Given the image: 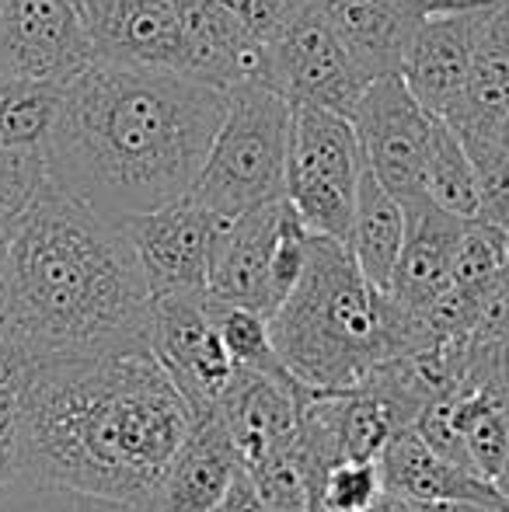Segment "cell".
I'll list each match as a JSON object with an SVG mask.
<instances>
[{
  "label": "cell",
  "mask_w": 509,
  "mask_h": 512,
  "mask_svg": "<svg viewBox=\"0 0 509 512\" xmlns=\"http://www.w3.org/2000/svg\"><path fill=\"white\" fill-rule=\"evenodd\" d=\"M95 63L84 0H7L0 74L70 84Z\"/></svg>",
  "instance_id": "8fae6325"
},
{
  "label": "cell",
  "mask_w": 509,
  "mask_h": 512,
  "mask_svg": "<svg viewBox=\"0 0 509 512\" xmlns=\"http://www.w3.org/2000/svg\"><path fill=\"white\" fill-rule=\"evenodd\" d=\"M255 39L272 42L300 11L314 4V0H220Z\"/></svg>",
  "instance_id": "4dcf8cb0"
},
{
  "label": "cell",
  "mask_w": 509,
  "mask_h": 512,
  "mask_svg": "<svg viewBox=\"0 0 509 512\" xmlns=\"http://www.w3.org/2000/svg\"><path fill=\"white\" fill-rule=\"evenodd\" d=\"M314 391L300 380H276L269 373L238 370L217 405L245 467L297 446L300 408Z\"/></svg>",
  "instance_id": "9a60e30c"
},
{
  "label": "cell",
  "mask_w": 509,
  "mask_h": 512,
  "mask_svg": "<svg viewBox=\"0 0 509 512\" xmlns=\"http://www.w3.org/2000/svg\"><path fill=\"white\" fill-rule=\"evenodd\" d=\"M290 122L293 105L276 88L258 81L231 88L224 122L189 196L224 220L283 199Z\"/></svg>",
  "instance_id": "5b68a950"
},
{
  "label": "cell",
  "mask_w": 509,
  "mask_h": 512,
  "mask_svg": "<svg viewBox=\"0 0 509 512\" xmlns=\"http://www.w3.org/2000/svg\"><path fill=\"white\" fill-rule=\"evenodd\" d=\"M471 387H489L492 394L509 405V338L489 349H475L468 345V359H464V391Z\"/></svg>",
  "instance_id": "d6a6232c"
},
{
  "label": "cell",
  "mask_w": 509,
  "mask_h": 512,
  "mask_svg": "<svg viewBox=\"0 0 509 512\" xmlns=\"http://www.w3.org/2000/svg\"><path fill=\"white\" fill-rule=\"evenodd\" d=\"M408 216L405 203L384 189L374 178V171L363 168L360 178V196H356V216H353V234H349V251H353L356 265L363 276L387 290L398 265L401 244H405Z\"/></svg>",
  "instance_id": "7402d4cb"
},
{
  "label": "cell",
  "mask_w": 509,
  "mask_h": 512,
  "mask_svg": "<svg viewBox=\"0 0 509 512\" xmlns=\"http://www.w3.org/2000/svg\"><path fill=\"white\" fill-rule=\"evenodd\" d=\"M304 488H321L328 502L346 512H363L384 492L381 464L377 460H339L328 467L325 478H307Z\"/></svg>",
  "instance_id": "f1b7e54d"
},
{
  "label": "cell",
  "mask_w": 509,
  "mask_h": 512,
  "mask_svg": "<svg viewBox=\"0 0 509 512\" xmlns=\"http://www.w3.org/2000/svg\"><path fill=\"white\" fill-rule=\"evenodd\" d=\"M318 4L370 81L401 74L415 32L426 21V14L401 0H318Z\"/></svg>",
  "instance_id": "44dd1931"
},
{
  "label": "cell",
  "mask_w": 509,
  "mask_h": 512,
  "mask_svg": "<svg viewBox=\"0 0 509 512\" xmlns=\"http://www.w3.org/2000/svg\"><path fill=\"white\" fill-rule=\"evenodd\" d=\"M370 77L314 0L269 42V88L293 108L314 105L353 119Z\"/></svg>",
  "instance_id": "52a82bcc"
},
{
  "label": "cell",
  "mask_w": 509,
  "mask_h": 512,
  "mask_svg": "<svg viewBox=\"0 0 509 512\" xmlns=\"http://www.w3.org/2000/svg\"><path fill=\"white\" fill-rule=\"evenodd\" d=\"M478 178H482V206H478V216L482 220H492L499 227H509V147L496 150V154L475 161Z\"/></svg>",
  "instance_id": "1f68e13d"
},
{
  "label": "cell",
  "mask_w": 509,
  "mask_h": 512,
  "mask_svg": "<svg viewBox=\"0 0 509 512\" xmlns=\"http://www.w3.org/2000/svg\"><path fill=\"white\" fill-rule=\"evenodd\" d=\"M405 216V244H401L391 286L384 293L394 304L422 310L454 283V255L468 220L447 213L429 196L405 199Z\"/></svg>",
  "instance_id": "ac0fdd59"
},
{
  "label": "cell",
  "mask_w": 509,
  "mask_h": 512,
  "mask_svg": "<svg viewBox=\"0 0 509 512\" xmlns=\"http://www.w3.org/2000/svg\"><path fill=\"white\" fill-rule=\"evenodd\" d=\"M46 182H49V171L42 150L0 147V213L21 216Z\"/></svg>",
  "instance_id": "f546056e"
},
{
  "label": "cell",
  "mask_w": 509,
  "mask_h": 512,
  "mask_svg": "<svg viewBox=\"0 0 509 512\" xmlns=\"http://www.w3.org/2000/svg\"><path fill=\"white\" fill-rule=\"evenodd\" d=\"M363 512H422V506H419V502H412V499H405V495L381 492Z\"/></svg>",
  "instance_id": "74e56055"
},
{
  "label": "cell",
  "mask_w": 509,
  "mask_h": 512,
  "mask_svg": "<svg viewBox=\"0 0 509 512\" xmlns=\"http://www.w3.org/2000/svg\"><path fill=\"white\" fill-rule=\"evenodd\" d=\"M377 464H381L384 492L405 495V499L419 502V506H426V502H443V499H475V502L509 506L503 499V492L496 488V481L443 460L440 453L419 436L415 425H401V429L387 439Z\"/></svg>",
  "instance_id": "ffe728a7"
},
{
  "label": "cell",
  "mask_w": 509,
  "mask_h": 512,
  "mask_svg": "<svg viewBox=\"0 0 509 512\" xmlns=\"http://www.w3.org/2000/svg\"><path fill=\"white\" fill-rule=\"evenodd\" d=\"M360 150L367 168L391 196H422V164L433 140L436 115L415 98L401 74H387L367 84L353 112Z\"/></svg>",
  "instance_id": "9c48e42d"
},
{
  "label": "cell",
  "mask_w": 509,
  "mask_h": 512,
  "mask_svg": "<svg viewBox=\"0 0 509 512\" xmlns=\"http://www.w3.org/2000/svg\"><path fill=\"white\" fill-rule=\"evenodd\" d=\"M401 4L415 7V11H422L429 18V14L450 11V7H461V4H468V0H401Z\"/></svg>",
  "instance_id": "ab89813d"
},
{
  "label": "cell",
  "mask_w": 509,
  "mask_h": 512,
  "mask_svg": "<svg viewBox=\"0 0 509 512\" xmlns=\"http://www.w3.org/2000/svg\"><path fill=\"white\" fill-rule=\"evenodd\" d=\"M95 63L147 70L189 67L182 14L175 0H84Z\"/></svg>",
  "instance_id": "4fadbf2b"
},
{
  "label": "cell",
  "mask_w": 509,
  "mask_h": 512,
  "mask_svg": "<svg viewBox=\"0 0 509 512\" xmlns=\"http://www.w3.org/2000/svg\"><path fill=\"white\" fill-rule=\"evenodd\" d=\"M447 122L464 140L471 161H482L503 147L509 122V0H496L489 11L464 95Z\"/></svg>",
  "instance_id": "2e32d148"
},
{
  "label": "cell",
  "mask_w": 509,
  "mask_h": 512,
  "mask_svg": "<svg viewBox=\"0 0 509 512\" xmlns=\"http://www.w3.org/2000/svg\"><path fill=\"white\" fill-rule=\"evenodd\" d=\"M67 84L0 74V147L46 150Z\"/></svg>",
  "instance_id": "cb8c5ba5"
},
{
  "label": "cell",
  "mask_w": 509,
  "mask_h": 512,
  "mask_svg": "<svg viewBox=\"0 0 509 512\" xmlns=\"http://www.w3.org/2000/svg\"><path fill=\"white\" fill-rule=\"evenodd\" d=\"M363 168L367 161H363L360 136L349 115L314 105L293 108L286 199L311 234L349 244Z\"/></svg>",
  "instance_id": "8992f818"
},
{
  "label": "cell",
  "mask_w": 509,
  "mask_h": 512,
  "mask_svg": "<svg viewBox=\"0 0 509 512\" xmlns=\"http://www.w3.org/2000/svg\"><path fill=\"white\" fill-rule=\"evenodd\" d=\"M241 453L217 411L199 415L157 485L150 512H210L241 471Z\"/></svg>",
  "instance_id": "d6986e66"
},
{
  "label": "cell",
  "mask_w": 509,
  "mask_h": 512,
  "mask_svg": "<svg viewBox=\"0 0 509 512\" xmlns=\"http://www.w3.org/2000/svg\"><path fill=\"white\" fill-rule=\"evenodd\" d=\"M14 227H18V216H4L0 213V279H4V265H7V251L14 241Z\"/></svg>",
  "instance_id": "f35d334b"
},
{
  "label": "cell",
  "mask_w": 509,
  "mask_h": 512,
  "mask_svg": "<svg viewBox=\"0 0 509 512\" xmlns=\"http://www.w3.org/2000/svg\"><path fill=\"white\" fill-rule=\"evenodd\" d=\"M422 512H509V506L475 502V499H443V502H426Z\"/></svg>",
  "instance_id": "8d00e7d4"
},
{
  "label": "cell",
  "mask_w": 509,
  "mask_h": 512,
  "mask_svg": "<svg viewBox=\"0 0 509 512\" xmlns=\"http://www.w3.org/2000/svg\"><path fill=\"white\" fill-rule=\"evenodd\" d=\"M210 512H272V506L262 495V488H258V481L252 478V471L241 464V471L234 474V481L224 492V499H220Z\"/></svg>",
  "instance_id": "836d02e7"
},
{
  "label": "cell",
  "mask_w": 509,
  "mask_h": 512,
  "mask_svg": "<svg viewBox=\"0 0 509 512\" xmlns=\"http://www.w3.org/2000/svg\"><path fill=\"white\" fill-rule=\"evenodd\" d=\"M147 276L123 223L46 182L14 227L0 279V335L28 370L150 349Z\"/></svg>",
  "instance_id": "7a4b0ae2"
},
{
  "label": "cell",
  "mask_w": 509,
  "mask_h": 512,
  "mask_svg": "<svg viewBox=\"0 0 509 512\" xmlns=\"http://www.w3.org/2000/svg\"><path fill=\"white\" fill-rule=\"evenodd\" d=\"M286 206H290V199L283 196L227 223L220 234L217 255H213V300L231 307H252L265 317L276 314L279 300L272 290V258H276Z\"/></svg>",
  "instance_id": "5bb4252c"
},
{
  "label": "cell",
  "mask_w": 509,
  "mask_h": 512,
  "mask_svg": "<svg viewBox=\"0 0 509 512\" xmlns=\"http://www.w3.org/2000/svg\"><path fill=\"white\" fill-rule=\"evenodd\" d=\"M150 349L178 391L185 394L196 418L217 411L224 391L238 377V366L227 356L224 338H220L217 304L210 290L154 297Z\"/></svg>",
  "instance_id": "ba28073f"
},
{
  "label": "cell",
  "mask_w": 509,
  "mask_h": 512,
  "mask_svg": "<svg viewBox=\"0 0 509 512\" xmlns=\"http://www.w3.org/2000/svg\"><path fill=\"white\" fill-rule=\"evenodd\" d=\"M381 293L346 241L311 234L304 276L269 317L279 359L307 391H356L387 359Z\"/></svg>",
  "instance_id": "277c9868"
},
{
  "label": "cell",
  "mask_w": 509,
  "mask_h": 512,
  "mask_svg": "<svg viewBox=\"0 0 509 512\" xmlns=\"http://www.w3.org/2000/svg\"><path fill=\"white\" fill-rule=\"evenodd\" d=\"M18 394H21V387L0 384V422H4V418H14V411H18Z\"/></svg>",
  "instance_id": "60d3db41"
},
{
  "label": "cell",
  "mask_w": 509,
  "mask_h": 512,
  "mask_svg": "<svg viewBox=\"0 0 509 512\" xmlns=\"http://www.w3.org/2000/svg\"><path fill=\"white\" fill-rule=\"evenodd\" d=\"M422 196H429L436 206L461 220H475L482 206V178H478L475 161L454 126L440 115H436L433 140H429L426 164H422Z\"/></svg>",
  "instance_id": "603a6c76"
},
{
  "label": "cell",
  "mask_w": 509,
  "mask_h": 512,
  "mask_svg": "<svg viewBox=\"0 0 509 512\" xmlns=\"http://www.w3.org/2000/svg\"><path fill=\"white\" fill-rule=\"evenodd\" d=\"M213 304H217V328L220 338H224V349L238 370L269 373L276 380H297L286 370L283 359H279L269 317L258 314L252 307H231V304H220V300H213Z\"/></svg>",
  "instance_id": "484cf974"
},
{
  "label": "cell",
  "mask_w": 509,
  "mask_h": 512,
  "mask_svg": "<svg viewBox=\"0 0 509 512\" xmlns=\"http://www.w3.org/2000/svg\"><path fill=\"white\" fill-rule=\"evenodd\" d=\"M18 481V436H14V418L0 422V485Z\"/></svg>",
  "instance_id": "e575fe53"
},
{
  "label": "cell",
  "mask_w": 509,
  "mask_h": 512,
  "mask_svg": "<svg viewBox=\"0 0 509 512\" xmlns=\"http://www.w3.org/2000/svg\"><path fill=\"white\" fill-rule=\"evenodd\" d=\"M175 7L189 46L185 74L224 91L248 81L269 84V42L255 39L220 0H175Z\"/></svg>",
  "instance_id": "e0dca14e"
},
{
  "label": "cell",
  "mask_w": 509,
  "mask_h": 512,
  "mask_svg": "<svg viewBox=\"0 0 509 512\" xmlns=\"http://www.w3.org/2000/svg\"><path fill=\"white\" fill-rule=\"evenodd\" d=\"M454 418L468 443L471 464L482 478L496 481L509 460V408L489 387H471L454 398Z\"/></svg>",
  "instance_id": "d4e9b609"
},
{
  "label": "cell",
  "mask_w": 509,
  "mask_h": 512,
  "mask_svg": "<svg viewBox=\"0 0 509 512\" xmlns=\"http://www.w3.org/2000/svg\"><path fill=\"white\" fill-rule=\"evenodd\" d=\"M0 512H150L147 506L98 499L74 488L49 485V481H7L0 485Z\"/></svg>",
  "instance_id": "4316f807"
},
{
  "label": "cell",
  "mask_w": 509,
  "mask_h": 512,
  "mask_svg": "<svg viewBox=\"0 0 509 512\" xmlns=\"http://www.w3.org/2000/svg\"><path fill=\"white\" fill-rule=\"evenodd\" d=\"M503 143H506V147H509V122H506V133H503Z\"/></svg>",
  "instance_id": "7bdbcfd3"
},
{
  "label": "cell",
  "mask_w": 509,
  "mask_h": 512,
  "mask_svg": "<svg viewBox=\"0 0 509 512\" xmlns=\"http://www.w3.org/2000/svg\"><path fill=\"white\" fill-rule=\"evenodd\" d=\"M227 112V91L178 70L91 63L63 91L49 182L112 223L185 199Z\"/></svg>",
  "instance_id": "6da1fadb"
},
{
  "label": "cell",
  "mask_w": 509,
  "mask_h": 512,
  "mask_svg": "<svg viewBox=\"0 0 509 512\" xmlns=\"http://www.w3.org/2000/svg\"><path fill=\"white\" fill-rule=\"evenodd\" d=\"M192 422L154 352L39 366L14 411L18 478L150 506Z\"/></svg>",
  "instance_id": "3957f363"
},
{
  "label": "cell",
  "mask_w": 509,
  "mask_h": 512,
  "mask_svg": "<svg viewBox=\"0 0 509 512\" xmlns=\"http://www.w3.org/2000/svg\"><path fill=\"white\" fill-rule=\"evenodd\" d=\"M231 220L196 203L192 196L126 220V234L147 276L150 297L210 290L213 255Z\"/></svg>",
  "instance_id": "30bf717a"
},
{
  "label": "cell",
  "mask_w": 509,
  "mask_h": 512,
  "mask_svg": "<svg viewBox=\"0 0 509 512\" xmlns=\"http://www.w3.org/2000/svg\"><path fill=\"white\" fill-rule=\"evenodd\" d=\"M4 11H7V0H0V35H4Z\"/></svg>",
  "instance_id": "b9f144b4"
},
{
  "label": "cell",
  "mask_w": 509,
  "mask_h": 512,
  "mask_svg": "<svg viewBox=\"0 0 509 512\" xmlns=\"http://www.w3.org/2000/svg\"><path fill=\"white\" fill-rule=\"evenodd\" d=\"M509 262V227L492 220L464 223L461 244L454 255V286H489Z\"/></svg>",
  "instance_id": "83f0119b"
},
{
  "label": "cell",
  "mask_w": 509,
  "mask_h": 512,
  "mask_svg": "<svg viewBox=\"0 0 509 512\" xmlns=\"http://www.w3.org/2000/svg\"><path fill=\"white\" fill-rule=\"evenodd\" d=\"M496 0H468L450 11L429 14L412 39L401 77L433 115L447 119L461 102L478 39Z\"/></svg>",
  "instance_id": "7c38bea8"
},
{
  "label": "cell",
  "mask_w": 509,
  "mask_h": 512,
  "mask_svg": "<svg viewBox=\"0 0 509 512\" xmlns=\"http://www.w3.org/2000/svg\"><path fill=\"white\" fill-rule=\"evenodd\" d=\"M25 377H28V363L21 359V352L14 349L4 335H0V384L21 387L25 384Z\"/></svg>",
  "instance_id": "d590c367"
}]
</instances>
